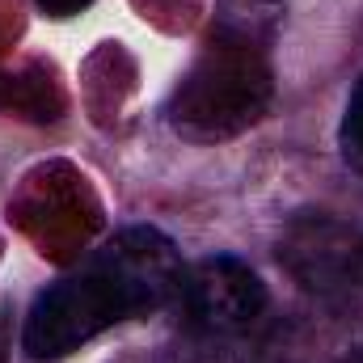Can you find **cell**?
Instances as JSON below:
<instances>
[{
    "label": "cell",
    "instance_id": "obj_1",
    "mask_svg": "<svg viewBox=\"0 0 363 363\" xmlns=\"http://www.w3.org/2000/svg\"><path fill=\"white\" fill-rule=\"evenodd\" d=\"M182 274L178 245L161 228H123L34 296L21 347L38 363L64 359L123 321L178 304Z\"/></svg>",
    "mask_w": 363,
    "mask_h": 363
},
{
    "label": "cell",
    "instance_id": "obj_2",
    "mask_svg": "<svg viewBox=\"0 0 363 363\" xmlns=\"http://www.w3.org/2000/svg\"><path fill=\"white\" fill-rule=\"evenodd\" d=\"M274 0H216L211 30L165 101V123L190 144H220L250 131L274 97Z\"/></svg>",
    "mask_w": 363,
    "mask_h": 363
},
{
    "label": "cell",
    "instance_id": "obj_3",
    "mask_svg": "<svg viewBox=\"0 0 363 363\" xmlns=\"http://www.w3.org/2000/svg\"><path fill=\"white\" fill-rule=\"evenodd\" d=\"M279 262L317 300L363 308V224L338 216H296L279 237Z\"/></svg>",
    "mask_w": 363,
    "mask_h": 363
},
{
    "label": "cell",
    "instance_id": "obj_4",
    "mask_svg": "<svg viewBox=\"0 0 363 363\" xmlns=\"http://www.w3.org/2000/svg\"><path fill=\"white\" fill-rule=\"evenodd\" d=\"M182 317L207 338H237L254 330L267 313V283L241 258L216 254L182 274Z\"/></svg>",
    "mask_w": 363,
    "mask_h": 363
},
{
    "label": "cell",
    "instance_id": "obj_5",
    "mask_svg": "<svg viewBox=\"0 0 363 363\" xmlns=\"http://www.w3.org/2000/svg\"><path fill=\"white\" fill-rule=\"evenodd\" d=\"M338 148H342V161L363 174V77L355 81V89L347 97V110H342V123H338Z\"/></svg>",
    "mask_w": 363,
    "mask_h": 363
},
{
    "label": "cell",
    "instance_id": "obj_6",
    "mask_svg": "<svg viewBox=\"0 0 363 363\" xmlns=\"http://www.w3.org/2000/svg\"><path fill=\"white\" fill-rule=\"evenodd\" d=\"M47 17H77V13H85L93 0H34Z\"/></svg>",
    "mask_w": 363,
    "mask_h": 363
},
{
    "label": "cell",
    "instance_id": "obj_7",
    "mask_svg": "<svg viewBox=\"0 0 363 363\" xmlns=\"http://www.w3.org/2000/svg\"><path fill=\"white\" fill-rule=\"evenodd\" d=\"M342 363H363V347H359V351H351V355H347Z\"/></svg>",
    "mask_w": 363,
    "mask_h": 363
}]
</instances>
